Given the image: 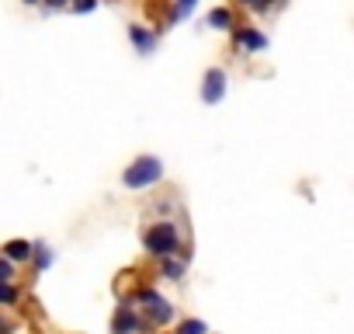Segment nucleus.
Returning a JSON list of instances; mask_svg holds the SVG:
<instances>
[{"label":"nucleus","mask_w":354,"mask_h":334,"mask_svg":"<svg viewBox=\"0 0 354 334\" xmlns=\"http://www.w3.org/2000/svg\"><path fill=\"white\" fill-rule=\"evenodd\" d=\"M247 8H254V11H261V0H243Z\"/></svg>","instance_id":"obj_18"},{"label":"nucleus","mask_w":354,"mask_h":334,"mask_svg":"<svg viewBox=\"0 0 354 334\" xmlns=\"http://www.w3.org/2000/svg\"><path fill=\"white\" fill-rule=\"evenodd\" d=\"M73 8H77L80 15H87V11H94V8H97V0H73Z\"/></svg>","instance_id":"obj_16"},{"label":"nucleus","mask_w":354,"mask_h":334,"mask_svg":"<svg viewBox=\"0 0 354 334\" xmlns=\"http://www.w3.org/2000/svg\"><path fill=\"white\" fill-rule=\"evenodd\" d=\"M142 247L153 254V258H174V251L181 247V234L170 220H156L146 234H142Z\"/></svg>","instance_id":"obj_1"},{"label":"nucleus","mask_w":354,"mask_h":334,"mask_svg":"<svg viewBox=\"0 0 354 334\" xmlns=\"http://www.w3.org/2000/svg\"><path fill=\"white\" fill-rule=\"evenodd\" d=\"M236 46H243V49H264L268 39H264L261 32H254V28H240V32H236Z\"/></svg>","instance_id":"obj_7"},{"label":"nucleus","mask_w":354,"mask_h":334,"mask_svg":"<svg viewBox=\"0 0 354 334\" xmlns=\"http://www.w3.org/2000/svg\"><path fill=\"white\" fill-rule=\"evenodd\" d=\"M21 299V289L11 285V282H0V306H8V303H18Z\"/></svg>","instance_id":"obj_11"},{"label":"nucleus","mask_w":354,"mask_h":334,"mask_svg":"<svg viewBox=\"0 0 354 334\" xmlns=\"http://www.w3.org/2000/svg\"><path fill=\"white\" fill-rule=\"evenodd\" d=\"M28 4H35V0H28Z\"/></svg>","instance_id":"obj_20"},{"label":"nucleus","mask_w":354,"mask_h":334,"mask_svg":"<svg viewBox=\"0 0 354 334\" xmlns=\"http://www.w3.org/2000/svg\"><path fill=\"white\" fill-rule=\"evenodd\" d=\"M177 334H209V327L202 324V320H181V327H177Z\"/></svg>","instance_id":"obj_13"},{"label":"nucleus","mask_w":354,"mask_h":334,"mask_svg":"<svg viewBox=\"0 0 354 334\" xmlns=\"http://www.w3.org/2000/svg\"><path fill=\"white\" fill-rule=\"evenodd\" d=\"M163 178V164L156 160V157H136L129 167H125V175H122V182L129 185V188H149V185H156Z\"/></svg>","instance_id":"obj_2"},{"label":"nucleus","mask_w":354,"mask_h":334,"mask_svg":"<svg viewBox=\"0 0 354 334\" xmlns=\"http://www.w3.org/2000/svg\"><path fill=\"white\" fill-rule=\"evenodd\" d=\"M139 303H142V327L149 331V327H167L170 320H174V306H170V299H163V296H156L153 289H146L142 296H139Z\"/></svg>","instance_id":"obj_3"},{"label":"nucleus","mask_w":354,"mask_h":334,"mask_svg":"<svg viewBox=\"0 0 354 334\" xmlns=\"http://www.w3.org/2000/svg\"><path fill=\"white\" fill-rule=\"evenodd\" d=\"M28 261H35V268L46 272V268L53 265V251H49L46 244H32V258H28Z\"/></svg>","instance_id":"obj_8"},{"label":"nucleus","mask_w":354,"mask_h":334,"mask_svg":"<svg viewBox=\"0 0 354 334\" xmlns=\"http://www.w3.org/2000/svg\"><path fill=\"white\" fill-rule=\"evenodd\" d=\"M129 39H132L142 53H149V49H153V42H156V39H153L149 32H142V28H129Z\"/></svg>","instance_id":"obj_10"},{"label":"nucleus","mask_w":354,"mask_h":334,"mask_svg":"<svg viewBox=\"0 0 354 334\" xmlns=\"http://www.w3.org/2000/svg\"><path fill=\"white\" fill-rule=\"evenodd\" d=\"M160 268L170 282H181V275H185V261H174V258H160Z\"/></svg>","instance_id":"obj_9"},{"label":"nucleus","mask_w":354,"mask_h":334,"mask_svg":"<svg viewBox=\"0 0 354 334\" xmlns=\"http://www.w3.org/2000/svg\"><path fill=\"white\" fill-rule=\"evenodd\" d=\"M139 331H146V327H142V317L136 313V306L122 303V306L115 310V320H111V334H139Z\"/></svg>","instance_id":"obj_4"},{"label":"nucleus","mask_w":354,"mask_h":334,"mask_svg":"<svg viewBox=\"0 0 354 334\" xmlns=\"http://www.w3.org/2000/svg\"><path fill=\"white\" fill-rule=\"evenodd\" d=\"M46 4H49V8H63V4H66V0H46Z\"/></svg>","instance_id":"obj_19"},{"label":"nucleus","mask_w":354,"mask_h":334,"mask_svg":"<svg viewBox=\"0 0 354 334\" xmlns=\"http://www.w3.org/2000/svg\"><path fill=\"white\" fill-rule=\"evenodd\" d=\"M0 258H8L11 265H15V261H28V258H32V244H28V240H8Z\"/></svg>","instance_id":"obj_6"},{"label":"nucleus","mask_w":354,"mask_h":334,"mask_svg":"<svg viewBox=\"0 0 354 334\" xmlns=\"http://www.w3.org/2000/svg\"><path fill=\"white\" fill-rule=\"evenodd\" d=\"M195 4H198V0H177V8H174V15H170V18H174V21H181V18H185Z\"/></svg>","instance_id":"obj_14"},{"label":"nucleus","mask_w":354,"mask_h":334,"mask_svg":"<svg viewBox=\"0 0 354 334\" xmlns=\"http://www.w3.org/2000/svg\"><path fill=\"white\" fill-rule=\"evenodd\" d=\"M15 279V265L8 258H0V282H11Z\"/></svg>","instance_id":"obj_15"},{"label":"nucleus","mask_w":354,"mask_h":334,"mask_svg":"<svg viewBox=\"0 0 354 334\" xmlns=\"http://www.w3.org/2000/svg\"><path fill=\"white\" fill-rule=\"evenodd\" d=\"M223 94H226V73L223 70H209L205 73V87H202V101L216 105V101H223Z\"/></svg>","instance_id":"obj_5"},{"label":"nucleus","mask_w":354,"mask_h":334,"mask_svg":"<svg viewBox=\"0 0 354 334\" xmlns=\"http://www.w3.org/2000/svg\"><path fill=\"white\" fill-rule=\"evenodd\" d=\"M0 334H11V324H8L4 317H0Z\"/></svg>","instance_id":"obj_17"},{"label":"nucleus","mask_w":354,"mask_h":334,"mask_svg":"<svg viewBox=\"0 0 354 334\" xmlns=\"http://www.w3.org/2000/svg\"><path fill=\"white\" fill-rule=\"evenodd\" d=\"M209 25H212V28H230V25H233V15H230L226 8H216V11L209 15Z\"/></svg>","instance_id":"obj_12"}]
</instances>
